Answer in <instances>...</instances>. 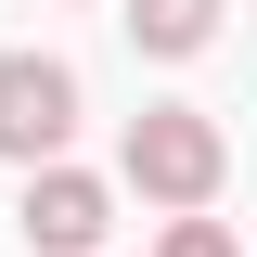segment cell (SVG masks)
Wrapping results in <instances>:
<instances>
[{"label": "cell", "instance_id": "6da1fadb", "mask_svg": "<svg viewBox=\"0 0 257 257\" xmlns=\"http://www.w3.org/2000/svg\"><path fill=\"white\" fill-rule=\"evenodd\" d=\"M231 180V142L206 103H142L128 116V193H155V206H180V219H206Z\"/></svg>", "mask_w": 257, "mask_h": 257}, {"label": "cell", "instance_id": "7a4b0ae2", "mask_svg": "<svg viewBox=\"0 0 257 257\" xmlns=\"http://www.w3.org/2000/svg\"><path fill=\"white\" fill-rule=\"evenodd\" d=\"M64 142H77V64H52V52H0V155L64 167Z\"/></svg>", "mask_w": 257, "mask_h": 257}, {"label": "cell", "instance_id": "3957f363", "mask_svg": "<svg viewBox=\"0 0 257 257\" xmlns=\"http://www.w3.org/2000/svg\"><path fill=\"white\" fill-rule=\"evenodd\" d=\"M103 231H116V193L90 167H26V244L39 257H90Z\"/></svg>", "mask_w": 257, "mask_h": 257}, {"label": "cell", "instance_id": "277c9868", "mask_svg": "<svg viewBox=\"0 0 257 257\" xmlns=\"http://www.w3.org/2000/svg\"><path fill=\"white\" fill-rule=\"evenodd\" d=\"M128 39L155 64H193L206 39H219V0H128Z\"/></svg>", "mask_w": 257, "mask_h": 257}, {"label": "cell", "instance_id": "5b68a950", "mask_svg": "<svg viewBox=\"0 0 257 257\" xmlns=\"http://www.w3.org/2000/svg\"><path fill=\"white\" fill-rule=\"evenodd\" d=\"M155 257H231V231H219V219H167V244H155Z\"/></svg>", "mask_w": 257, "mask_h": 257}]
</instances>
